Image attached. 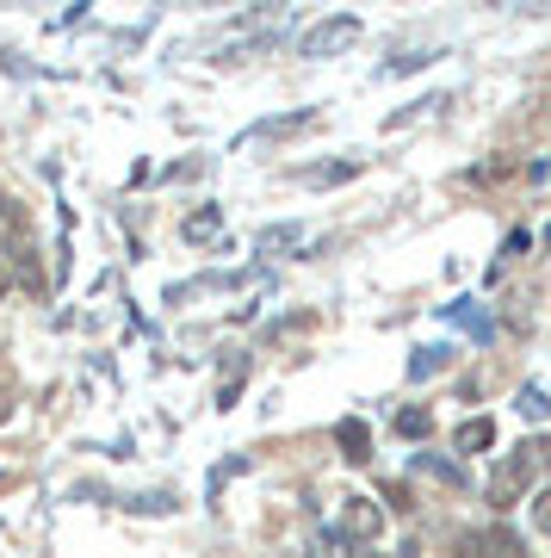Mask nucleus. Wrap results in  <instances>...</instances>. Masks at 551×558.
<instances>
[{
	"label": "nucleus",
	"instance_id": "nucleus-1",
	"mask_svg": "<svg viewBox=\"0 0 551 558\" xmlns=\"http://www.w3.org/2000/svg\"><path fill=\"white\" fill-rule=\"evenodd\" d=\"M532 472H539V453H532V447H514V453L495 465V478H490V502H495V509H514V502L527 497Z\"/></svg>",
	"mask_w": 551,
	"mask_h": 558
},
{
	"label": "nucleus",
	"instance_id": "nucleus-2",
	"mask_svg": "<svg viewBox=\"0 0 551 558\" xmlns=\"http://www.w3.org/2000/svg\"><path fill=\"white\" fill-rule=\"evenodd\" d=\"M354 38H359L354 13H329V20H316L310 32H304V57H335V50H347Z\"/></svg>",
	"mask_w": 551,
	"mask_h": 558
},
{
	"label": "nucleus",
	"instance_id": "nucleus-3",
	"mask_svg": "<svg viewBox=\"0 0 551 558\" xmlns=\"http://www.w3.org/2000/svg\"><path fill=\"white\" fill-rule=\"evenodd\" d=\"M341 527L366 546V539L384 534V509H378V497H347V509H341Z\"/></svg>",
	"mask_w": 551,
	"mask_h": 558
},
{
	"label": "nucleus",
	"instance_id": "nucleus-4",
	"mask_svg": "<svg viewBox=\"0 0 551 558\" xmlns=\"http://www.w3.org/2000/svg\"><path fill=\"white\" fill-rule=\"evenodd\" d=\"M335 447H341L347 459H354V465H366V459H372V428H366L359 416L335 422Z\"/></svg>",
	"mask_w": 551,
	"mask_h": 558
},
{
	"label": "nucleus",
	"instance_id": "nucleus-5",
	"mask_svg": "<svg viewBox=\"0 0 551 558\" xmlns=\"http://www.w3.org/2000/svg\"><path fill=\"white\" fill-rule=\"evenodd\" d=\"M453 447H458V453H490V447H495V422H490V416H472V422H458Z\"/></svg>",
	"mask_w": 551,
	"mask_h": 558
},
{
	"label": "nucleus",
	"instance_id": "nucleus-6",
	"mask_svg": "<svg viewBox=\"0 0 551 558\" xmlns=\"http://www.w3.org/2000/svg\"><path fill=\"white\" fill-rule=\"evenodd\" d=\"M477 539H483V553L490 558H527V546H521L514 527H490V534H477Z\"/></svg>",
	"mask_w": 551,
	"mask_h": 558
},
{
	"label": "nucleus",
	"instance_id": "nucleus-7",
	"mask_svg": "<svg viewBox=\"0 0 551 558\" xmlns=\"http://www.w3.org/2000/svg\"><path fill=\"white\" fill-rule=\"evenodd\" d=\"M396 435H403V440H428L433 435V416L421 410V403H409V410H396Z\"/></svg>",
	"mask_w": 551,
	"mask_h": 558
},
{
	"label": "nucleus",
	"instance_id": "nucleus-8",
	"mask_svg": "<svg viewBox=\"0 0 551 558\" xmlns=\"http://www.w3.org/2000/svg\"><path fill=\"white\" fill-rule=\"evenodd\" d=\"M242 373H248V360H242V354H230V360H223V391H217V410H230V403H236Z\"/></svg>",
	"mask_w": 551,
	"mask_h": 558
},
{
	"label": "nucleus",
	"instance_id": "nucleus-9",
	"mask_svg": "<svg viewBox=\"0 0 551 558\" xmlns=\"http://www.w3.org/2000/svg\"><path fill=\"white\" fill-rule=\"evenodd\" d=\"M292 242H304V230H297V223H273V230H260L255 236V248L260 255H273V248H292Z\"/></svg>",
	"mask_w": 551,
	"mask_h": 558
},
{
	"label": "nucleus",
	"instance_id": "nucleus-10",
	"mask_svg": "<svg viewBox=\"0 0 551 558\" xmlns=\"http://www.w3.org/2000/svg\"><path fill=\"white\" fill-rule=\"evenodd\" d=\"M354 174H359V161H329V168H310V186H341Z\"/></svg>",
	"mask_w": 551,
	"mask_h": 558
},
{
	"label": "nucleus",
	"instance_id": "nucleus-11",
	"mask_svg": "<svg viewBox=\"0 0 551 558\" xmlns=\"http://www.w3.org/2000/svg\"><path fill=\"white\" fill-rule=\"evenodd\" d=\"M521 416H527V422H546L551 416V403H546L539 385H521Z\"/></svg>",
	"mask_w": 551,
	"mask_h": 558
},
{
	"label": "nucleus",
	"instance_id": "nucleus-12",
	"mask_svg": "<svg viewBox=\"0 0 551 558\" xmlns=\"http://www.w3.org/2000/svg\"><path fill=\"white\" fill-rule=\"evenodd\" d=\"M527 515H532V527H539V534H551V484L527 497Z\"/></svg>",
	"mask_w": 551,
	"mask_h": 558
},
{
	"label": "nucleus",
	"instance_id": "nucleus-13",
	"mask_svg": "<svg viewBox=\"0 0 551 558\" xmlns=\"http://www.w3.org/2000/svg\"><path fill=\"white\" fill-rule=\"evenodd\" d=\"M440 366H446V348H421V354L409 360V373H415V379H428V373H440Z\"/></svg>",
	"mask_w": 551,
	"mask_h": 558
},
{
	"label": "nucleus",
	"instance_id": "nucleus-14",
	"mask_svg": "<svg viewBox=\"0 0 551 558\" xmlns=\"http://www.w3.org/2000/svg\"><path fill=\"white\" fill-rule=\"evenodd\" d=\"M205 236H217V211H193L186 218V242H205Z\"/></svg>",
	"mask_w": 551,
	"mask_h": 558
},
{
	"label": "nucleus",
	"instance_id": "nucleus-15",
	"mask_svg": "<svg viewBox=\"0 0 551 558\" xmlns=\"http://www.w3.org/2000/svg\"><path fill=\"white\" fill-rule=\"evenodd\" d=\"M433 62V50H415V57H396L391 62V75H415V69H428Z\"/></svg>",
	"mask_w": 551,
	"mask_h": 558
},
{
	"label": "nucleus",
	"instance_id": "nucleus-16",
	"mask_svg": "<svg viewBox=\"0 0 551 558\" xmlns=\"http://www.w3.org/2000/svg\"><path fill=\"white\" fill-rule=\"evenodd\" d=\"M458 558H490V553H483V539H477V534H465V539H458Z\"/></svg>",
	"mask_w": 551,
	"mask_h": 558
},
{
	"label": "nucleus",
	"instance_id": "nucleus-17",
	"mask_svg": "<svg viewBox=\"0 0 551 558\" xmlns=\"http://www.w3.org/2000/svg\"><path fill=\"white\" fill-rule=\"evenodd\" d=\"M7 286H13V274H7V260H0V299H7Z\"/></svg>",
	"mask_w": 551,
	"mask_h": 558
},
{
	"label": "nucleus",
	"instance_id": "nucleus-18",
	"mask_svg": "<svg viewBox=\"0 0 551 558\" xmlns=\"http://www.w3.org/2000/svg\"><path fill=\"white\" fill-rule=\"evenodd\" d=\"M532 453H539V459H546V465H551V440H546V447H532Z\"/></svg>",
	"mask_w": 551,
	"mask_h": 558
},
{
	"label": "nucleus",
	"instance_id": "nucleus-19",
	"mask_svg": "<svg viewBox=\"0 0 551 558\" xmlns=\"http://www.w3.org/2000/svg\"><path fill=\"white\" fill-rule=\"evenodd\" d=\"M0 223H7V193H0Z\"/></svg>",
	"mask_w": 551,
	"mask_h": 558
},
{
	"label": "nucleus",
	"instance_id": "nucleus-20",
	"mask_svg": "<svg viewBox=\"0 0 551 558\" xmlns=\"http://www.w3.org/2000/svg\"><path fill=\"white\" fill-rule=\"evenodd\" d=\"M354 558H378V553H354Z\"/></svg>",
	"mask_w": 551,
	"mask_h": 558
},
{
	"label": "nucleus",
	"instance_id": "nucleus-21",
	"mask_svg": "<svg viewBox=\"0 0 551 558\" xmlns=\"http://www.w3.org/2000/svg\"><path fill=\"white\" fill-rule=\"evenodd\" d=\"M0 410H7V391H0Z\"/></svg>",
	"mask_w": 551,
	"mask_h": 558
},
{
	"label": "nucleus",
	"instance_id": "nucleus-22",
	"mask_svg": "<svg viewBox=\"0 0 551 558\" xmlns=\"http://www.w3.org/2000/svg\"><path fill=\"white\" fill-rule=\"evenodd\" d=\"M310 558H329V553H310Z\"/></svg>",
	"mask_w": 551,
	"mask_h": 558
}]
</instances>
